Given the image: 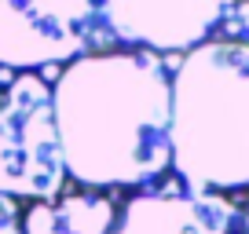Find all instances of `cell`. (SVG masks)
I'll return each mask as SVG.
<instances>
[{"label": "cell", "mask_w": 249, "mask_h": 234, "mask_svg": "<svg viewBox=\"0 0 249 234\" xmlns=\"http://www.w3.org/2000/svg\"><path fill=\"white\" fill-rule=\"evenodd\" d=\"M172 70L147 48L88 51L52 84L66 180L88 190L147 187L169 172Z\"/></svg>", "instance_id": "cell-1"}, {"label": "cell", "mask_w": 249, "mask_h": 234, "mask_svg": "<svg viewBox=\"0 0 249 234\" xmlns=\"http://www.w3.org/2000/svg\"><path fill=\"white\" fill-rule=\"evenodd\" d=\"M0 234H22V216H18L15 198L0 194Z\"/></svg>", "instance_id": "cell-8"}, {"label": "cell", "mask_w": 249, "mask_h": 234, "mask_svg": "<svg viewBox=\"0 0 249 234\" xmlns=\"http://www.w3.org/2000/svg\"><path fill=\"white\" fill-rule=\"evenodd\" d=\"M234 8L238 0H99V22L124 48L172 55L213 40Z\"/></svg>", "instance_id": "cell-5"}, {"label": "cell", "mask_w": 249, "mask_h": 234, "mask_svg": "<svg viewBox=\"0 0 249 234\" xmlns=\"http://www.w3.org/2000/svg\"><path fill=\"white\" fill-rule=\"evenodd\" d=\"M99 26V0H0V66H66L88 55Z\"/></svg>", "instance_id": "cell-4"}, {"label": "cell", "mask_w": 249, "mask_h": 234, "mask_svg": "<svg viewBox=\"0 0 249 234\" xmlns=\"http://www.w3.org/2000/svg\"><path fill=\"white\" fill-rule=\"evenodd\" d=\"M117 205L107 194L77 190L52 201H37L22 216V234H110Z\"/></svg>", "instance_id": "cell-7"}, {"label": "cell", "mask_w": 249, "mask_h": 234, "mask_svg": "<svg viewBox=\"0 0 249 234\" xmlns=\"http://www.w3.org/2000/svg\"><path fill=\"white\" fill-rule=\"evenodd\" d=\"M242 234H249V209L242 212Z\"/></svg>", "instance_id": "cell-9"}, {"label": "cell", "mask_w": 249, "mask_h": 234, "mask_svg": "<svg viewBox=\"0 0 249 234\" xmlns=\"http://www.w3.org/2000/svg\"><path fill=\"white\" fill-rule=\"evenodd\" d=\"M169 168L191 190H249V40L183 51L169 84Z\"/></svg>", "instance_id": "cell-2"}, {"label": "cell", "mask_w": 249, "mask_h": 234, "mask_svg": "<svg viewBox=\"0 0 249 234\" xmlns=\"http://www.w3.org/2000/svg\"><path fill=\"white\" fill-rule=\"evenodd\" d=\"M110 234H242V212L227 194L209 190H140L121 201Z\"/></svg>", "instance_id": "cell-6"}, {"label": "cell", "mask_w": 249, "mask_h": 234, "mask_svg": "<svg viewBox=\"0 0 249 234\" xmlns=\"http://www.w3.org/2000/svg\"><path fill=\"white\" fill-rule=\"evenodd\" d=\"M66 187L52 84L40 73H18L0 95V194L52 201Z\"/></svg>", "instance_id": "cell-3"}]
</instances>
